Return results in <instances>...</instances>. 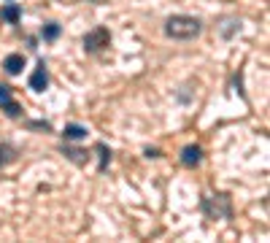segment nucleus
<instances>
[{"instance_id": "2eb2a0df", "label": "nucleus", "mask_w": 270, "mask_h": 243, "mask_svg": "<svg viewBox=\"0 0 270 243\" xmlns=\"http://www.w3.org/2000/svg\"><path fill=\"white\" fill-rule=\"evenodd\" d=\"M27 127H30V130H51V124H49V122H30Z\"/></svg>"}, {"instance_id": "9b49d317", "label": "nucleus", "mask_w": 270, "mask_h": 243, "mask_svg": "<svg viewBox=\"0 0 270 243\" xmlns=\"http://www.w3.org/2000/svg\"><path fill=\"white\" fill-rule=\"evenodd\" d=\"M60 24L57 22H49V24H43V30H41V35H43V41H54L57 35H60Z\"/></svg>"}, {"instance_id": "1a4fd4ad", "label": "nucleus", "mask_w": 270, "mask_h": 243, "mask_svg": "<svg viewBox=\"0 0 270 243\" xmlns=\"http://www.w3.org/2000/svg\"><path fill=\"white\" fill-rule=\"evenodd\" d=\"M62 154L68 157V160H73L76 165H84V162L89 160L87 152H81V149H70V146H62Z\"/></svg>"}, {"instance_id": "0eeeda50", "label": "nucleus", "mask_w": 270, "mask_h": 243, "mask_svg": "<svg viewBox=\"0 0 270 243\" xmlns=\"http://www.w3.org/2000/svg\"><path fill=\"white\" fill-rule=\"evenodd\" d=\"M0 19L8 24H16L19 19H22V8H19V3H5L3 8H0Z\"/></svg>"}, {"instance_id": "f8f14e48", "label": "nucleus", "mask_w": 270, "mask_h": 243, "mask_svg": "<svg viewBox=\"0 0 270 243\" xmlns=\"http://www.w3.org/2000/svg\"><path fill=\"white\" fill-rule=\"evenodd\" d=\"M97 154H100V170H105V165L111 162V149H105V143H97Z\"/></svg>"}, {"instance_id": "39448f33", "label": "nucleus", "mask_w": 270, "mask_h": 243, "mask_svg": "<svg viewBox=\"0 0 270 243\" xmlns=\"http://www.w3.org/2000/svg\"><path fill=\"white\" fill-rule=\"evenodd\" d=\"M200 160H203V149L200 146H184V152H181V162L187 168H195V165H200Z\"/></svg>"}, {"instance_id": "20e7f679", "label": "nucleus", "mask_w": 270, "mask_h": 243, "mask_svg": "<svg viewBox=\"0 0 270 243\" xmlns=\"http://www.w3.org/2000/svg\"><path fill=\"white\" fill-rule=\"evenodd\" d=\"M46 87H49V70H46V65L41 60V62H38V68L32 70V76H30V89L32 92H43Z\"/></svg>"}, {"instance_id": "7ed1b4c3", "label": "nucleus", "mask_w": 270, "mask_h": 243, "mask_svg": "<svg viewBox=\"0 0 270 243\" xmlns=\"http://www.w3.org/2000/svg\"><path fill=\"white\" fill-rule=\"evenodd\" d=\"M111 41V32L105 27H95L84 35V51H100L103 46H108Z\"/></svg>"}, {"instance_id": "a211bd4d", "label": "nucleus", "mask_w": 270, "mask_h": 243, "mask_svg": "<svg viewBox=\"0 0 270 243\" xmlns=\"http://www.w3.org/2000/svg\"><path fill=\"white\" fill-rule=\"evenodd\" d=\"M97 3H100V0H97Z\"/></svg>"}, {"instance_id": "f03ea898", "label": "nucleus", "mask_w": 270, "mask_h": 243, "mask_svg": "<svg viewBox=\"0 0 270 243\" xmlns=\"http://www.w3.org/2000/svg\"><path fill=\"white\" fill-rule=\"evenodd\" d=\"M203 211L208 219H230L233 208H230V198L227 195H214V198L203 200Z\"/></svg>"}, {"instance_id": "f3484780", "label": "nucleus", "mask_w": 270, "mask_h": 243, "mask_svg": "<svg viewBox=\"0 0 270 243\" xmlns=\"http://www.w3.org/2000/svg\"><path fill=\"white\" fill-rule=\"evenodd\" d=\"M62 3H73V0H62Z\"/></svg>"}, {"instance_id": "ddd939ff", "label": "nucleus", "mask_w": 270, "mask_h": 243, "mask_svg": "<svg viewBox=\"0 0 270 243\" xmlns=\"http://www.w3.org/2000/svg\"><path fill=\"white\" fill-rule=\"evenodd\" d=\"M5 114H8V116H22V106H19V103H14V100H11V103H5Z\"/></svg>"}, {"instance_id": "f257e3e1", "label": "nucleus", "mask_w": 270, "mask_h": 243, "mask_svg": "<svg viewBox=\"0 0 270 243\" xmlns=\"http://www.w3.org/2000/svg\"><path fill=\"white\" fill-rule=\"evenodd\" d=\"M203 32V22L197 16H187V14H176L165 22V35L176 38V41H192Z\"/></svg>"}, {"instance_id": "9d476101", "label": "nucleus", "mask_w": 270, "mask_h": 243, "mask_svg": "<svg viewBox=\"0 0 270 243\" xmlns=\"http://www.w3.org/2000/svg\"><path fill=\"white\" fill-rule=\"evenodd\" d=\"M14 160H16V149L8 146V143H0V168L14 162Z\"/></svg>"}, {"instance_id": "dca6fc26", "label": "nucleus", "mask_w": 270, "mask_h": 243, "mask_svg": "<svg viewBox=\"0 0 270 243\" xmlns=\"http://www.w3.org/2000/svg\"><path fill=\"white\" fill-rule=\"evenodd\" d=\"M146 157H160V149H146Z\"/></svg>"}, {"instance_id": "423d86ee", "label": "nucleus", "mask_w": 270, "mask_h": 243, "mask_svg": "<svg viewBox=\"0 0 270 243\" xmlns=\"http://www.w3.org/2000/svg\"><path fill=\"white\" fill-rule=\"evenodd\" d=\"M22 68H24V57L22 54H8L3 60V70L8 76H19V73H22Z\"/></svg>"}, {"instance_id": "6e6552de", "label": "nucleus", "mask_w": 270, "mask_h": 243, "mask_svg": "<svg viewBox=\"0 0 270 243\" xmlns=\"http://www.w3.org/2000/svg\"><path fill=\"white\" fill-rule=\"evenodd\" d=\"M62 135H65V141H84L87 138V127L84 124H65Z\"/></svg>"}, {"instance_id": "4468645a", "label": "nucleus", "mask_w": 270, "mask_h": 243, "mask_svg": "<svg viewBox=\"0 0 270 243\" xmlns=\"http://www.w3.org/2000/svg\"><path fill=\"white\" fill-rule=\"evenodd\" d=\"M14 100V97H11V89L8 87H3V84H0V108L5 106V103H11Z\"/></svg>"}]
</instances>
